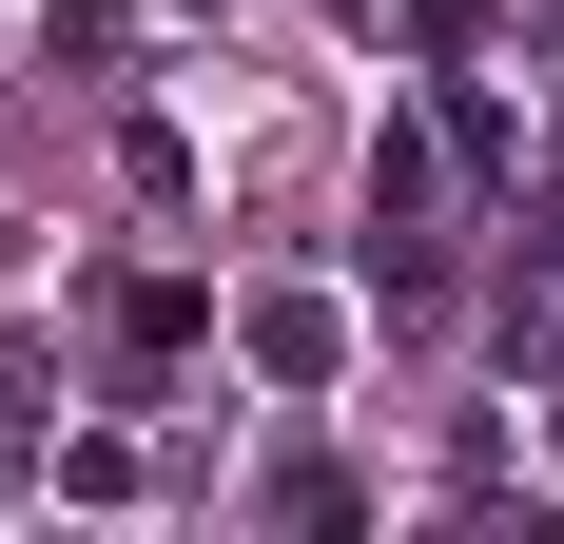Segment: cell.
<instances>
[{
	"mask_svg": "<svg viewBox=\"0 0 564 544\" xmlns=\"http://www.w3.org/2000/svg\"><path fill=\"white\" fill-rule=\"evenodd\" d=\"M117 330H137V350H156V370H175V350L215 330V292H195V272H137V292H117Z\"/></svg>",
	"mask_w": 564,
	"mask_h": 544,
	"instance_id": "7a4b0ae2",
	"label": "cell"
},
{
	"mask_svg": "<svg viewBox=\"0 0 564 544\" xmlns=\"http://www.w3.org/2000/svg\"><path fill=\"white\" fill-rule=\"evenodd\" d=\"M234 350H253L273 389H332V370H350V312H332V292H253V312H234Z\"/></svg>",
	"mask_w": 564,
	"mask_h": 544,
	"instance_id": "6da1fadb",
	"label": "cell"
}]
</instances>
